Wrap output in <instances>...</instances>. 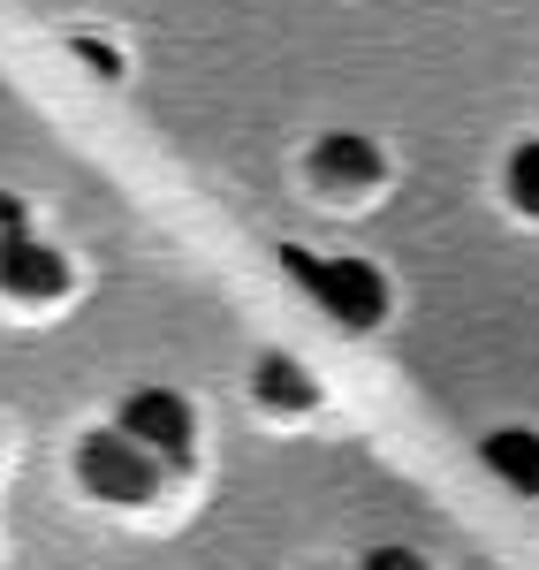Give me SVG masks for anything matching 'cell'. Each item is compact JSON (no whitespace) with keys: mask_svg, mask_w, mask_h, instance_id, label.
Wrapping results in <instances>:
<instances>
[{"mask_svg":"<svg viewBox=\"0 0 539 570\" xmlns=\"http://www.w3.org/2000/svg\"><path fill=\"white\" fill-rule=\"evenodd\" d=\"M0 289L23 297V305H53L69 289V259L39 236H16V244H0Z\"/></svg>","mask_w":539,"mask_h":570,"instance_id":"4","label":"cell"},{"mask_svg":"<svg viewBox=\"0 0 539 570\" xmlns=\"http://www.w3.org/2000/svg\"><path fill=\"white\" fill-rule=\"evenodd\" d=\"M259 395H267L273 411H312L319 403L312 373H305L297 357H259Z\"/></svg>","mask_w":539,"mask_h":570,"instance_id":"7","label":"cell"},{"mask_svg":"<svg viewBox=\"0 0 539 570\" xmlns=\"http://www.w3.org/2000/svg\"><path fill=\"white\" fill-rule=\"evenodd\" d=\"M16 236H31V214H23L16 190H0V244H16Z\"/></svg>","mask_w":539,"mask_h":570,"instance_id":"9","label":"cell"},{"mask_svg":"<svg viewBox=\"0 0 539 570\" xmlns=\"http://www.w3.org/2000/svg\"><path fill=\"white\" fill-rule=\"evenodd\" d=\"M281 274L305 282L312 305L327 312V320H342V327H380V312H388V274L372 259H319L305 244H289V252H281Z\"/></svg>","mask_w":539,"mask_h":570,"instance_id":"1","label":"cell"},{"mask_svg":"<svg viewBox=\"0 0 539 570\" xmlns=\"http://www.w3.org/2000/svg\"><path fill=\"white\" fill-rule=\"evenodd\" d=\"M509 198H517V214L539 220V137L517 145V160H509Z\"/></svg>","mask_w":539,"mask_h":570,"instance_id":"8","label":"cell"},{"mask_svg":"<svg viewBox=\"0 0 539 570\" xmlns=\"http://www.w3.org/2000/svg\"><path fill=\"white\" fill-rule=\"evenodd\" d=\"M479 456H487L495 480L539 494V434H532V426H501V434H487V441H479Z\"/></svg>","mask_w":539,"mask_h":570,"instance_id":"6","label":"cell"},{"mask_svg":"<svg viewBox=\"0 0 539 570\" xmlns=\"http://www.w3.org/2000/svg\"><path fill=\"white\" fill-rule=\"evenodd\" d=\"M77 53H84V61L99 69V77H114V69H122V61H114V46H91V39H77Z\"/></svg>","mask_w":539,"mask_h":570,"instance_id":"11","label":"cell"},{"mask_svg":"<svg viewBox=\"0 0 539 570\" xmlns=\"http://www.w3.org/2000/svg\"><path fill=\"white\" fill-rule=\"evenodd\" d=\"M365 570H426V563H418L410 548H380V556H372V563H365Z\"/></svg>","mask_w":539,"mask_h":570,"instance_id":"10","label":"cell"},{"mask_svg":"<svg viewBox=\"0 0 539 570\" xmlns=\"http://www.w3.org/2000/svg\"><path fill=\"white\" fill-rule=\"evenodd\" d=\"M312 176L327 183V190H365V183H380V153H372V137L335 130V137H319Z\"/></svg>","mask_w":539,"mask_h":570,"instance_id":"5","label":"cell"},{"mask_svg":"<svg viewBox=\"0 0 539 570\" xmlns=\"http://www.w3.org/2000/svg\"><path fill=\"white\" fill-rule=\"evenodd\" d=\"M77 480L99 494V502H152L160 480H168V464L152 456V449H137L122 426H91L77 441Z\"/></svg>","mask_w":539,"mask_h":570,"instance_id":"2","label":"cell"},{"mask_svg":"<svg viewBox=\"0 0 539 570\" xmlns=\"http://www.w3.org/2000/svg\"><path fill=\"white\" fill-rule=\"evenodd\" d=\"M114 426L137 441V449H152L168 472H182L190 464V403H182L176 389H137L122 411H114Z\"/></svg>","mask_w":539,"mask_h":570,"instance_id":"3","label":"cell"}]
</instances>
